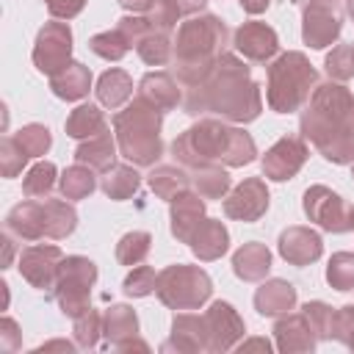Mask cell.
Returning <instances> with one entry per match:
<instances>
[{
    "label": "cell",
    "instance_id": "db71d44e",
    "mask_svg": "<svg viewBox=\"0 0 354 354\" xmlns=\"http://www.w3.org/2000/svg\"><path fill=\"white\" fill-rule=\"evenodd\" d=\"M11 254H14V243H11L8 232H6V235H3V268L11 266Z\"/></svg>",
    "mask_w": 354,
    "mask_h": 354
},
{
    "label": "cell",
    "instance_id": "7402d4cb",
    "mask_svg": "<svg viewBox=\"0 0 354 354\" xmlns=\"http://www.w3.org/2000/svg\"><path fill=\"white\" fill-rule=\"evenodd\" d=\"M138 100H144L147 105H152V108H158L163 113V111L177 108L183 94L177 88V80L169 72H149L138 83Z\"/></svg>",
    "mask_w": 354,
    "mask_h": 354
},
{
    "label": "cell",
    "instance_id": "6f0895ef",
    "mask_svg": "<svg viewBox=\"0 0 354 354\" xmlns=\"http://www.w3.org/2000/svg\"><path fill=\"white\" fill-rule=\"evenodd\" d=\"M346 14L354 19V0H346Z\"/></svg>",
    "mask_w": 354,
    "mask_h": 354
},
{
    "label": "cell",
    "instance_id": "ac0fdd59",
    "mask_svg": "<svg viewBox=\"0 0 354 354\" xmlns=\"http://www.w3.org/2000/svg\"><path fill=\"white\" fill-rule=\"evenodd\" d=\"M321 235L310 227H288L279 235V254L293 266H310L321 257Z\"/></svg>",
    "mask_w": 354,
    "mask_h": 354
},
{
    "label": "cell",
    "instance_id": "cb8c5ba5",
    "mask_svg": "<svg viewBox=\"0 0 354 354\" xmlns=\"http://www.w3.org/2000/svg\"><path fill=\"white\" fill-rule=\"evenodd\" d=\"M254 307L260 315H285L296 307V288L285 279H268L254 290Z\"/></svg>",
    "mask_w": 354,
    "mask_h": 354
},
{
    "label": "cell",
    "instance_id": "91938a15",
    "mask_svg": "<svg viewBox=\"0 0 354 354\" xmlns=\"http://www.w3.org/2000/svg\"><path fill=\"white\" fill-rule=\"evenodd\" d=\"M293 3H301V0H293Z\"/></svg>",
    "mask_w": 354,
    "mask_h": 354
},
{
    "label": "cell",
    "instance_id": "ab89813d",
    "mask_svg": "<svg viewBox=\"0 0 354 354\" xmlns=\"http://www.w3.org/2000/svg\"><path fill=\"white\" fill-rule=\"evenodd\" d=\"M324 66H326L329 80H337V83L351 80V77H354V44H337V47L326 55Z\"/></svg>",
    "mask_w": 354,
    "mask_h": 354
},
{
    "label": "cell",
    "instance_id": "94428289",
    "mask_svg": "<svg viewBox=\"0 0 354 354\" xmlns=\"http://www.w3.org/2000/svg\"><path fill=\"white\" fill-rule=\"evenodd\" d=\"M351 174H354V166H351Z\"/></svg>",
    "mask_w": 354,
    "mask_h": 354
},
{
    "label": "cell",
    "instance_id": "7bdbcfd3",
    "mask_svg": "<svg viewBox=\"0 0 354 354\" xmlns=\"http://www.w3.org/2000/svg\"><path fill=\"white\" fill-rule=\"evenodd\" d=\"M301 313H304V318H307V324H310V329L315 332L318 340L332 337V318H335V310H332L329 304H324V301H307V304L301 307Z\"/></svg>",
    "mask_w": 354,
    "mask_h": 354
},
{
    "label": "cell",
    "instance_id": "6da1fadb",
    "mask_svg": "<svg viewBox=\"0 0 354 354\" xmlns=\"http://www.w3.org/2000/svg\"><path fill=\"white\" fill-rule=\"evenodd\" d=\"M183 108L191 116L213 111L230 122H252L260 116L263 100L257 83L249 77V66L235 55L221 53L213 72L202 83L185 88Z\"/></svg>",
    "mask_w": 354,
    "mask_h": 354
},
{
    "label": "cell",
    "instance_id": "603a6c76",
    "mask_svg": "<svg viewBox=\"0 0 354 354\" xmlns=\"http://www.w3.org/2000/svg\"><path fill=\"white\" fill-rule=\"evenodd\" d=\"M6 232L17 235L19 241H41L44 238V224H41V199H28L19 202L8 210L6 216Z\"/></svg>",
    "mask_w": 354,
    "mask_h": 354
},
{
    "label": "cell",
    "instance_id": "7dc6e473",
    "mask_svg": "<svg viewBox=\"0 0 354 354\" xmlns=\"http://www.w3.org/2000/svg\"><path fill=\"white\" fill-rule=\"evenodd\" d=\"M332 337H337L343 346L354 348V304H346V307L335 310V318H332Z\"/></svg>",
    "mask_w": 354,
    "mask_h": 354
},
{
    "label": "cell",
    "instance_id": "484cf974",
    "mask_svg": "<svg viewBox=\"0 0 354 354\" xmlns=\"http://www.w3.org/2000/svg\"><path fill=\"white\" fill-rule=\"evenodd\" d=\"M268 268H271V252L266 249V243L252 241V243H243L232 254V271L243 282H260V279H266Z\"/></svg>",
    "mask_w": 354,
    "mask_h": 354
},
{
    "label": "cell",
    "instance_id": "b9f144b4",
    "mask_svg": "<svg viewBox=\"0 0 354 354\" xmlns=\"http://www.w3.org/2000/svg\"><path fill=\"white\" fill-rule=\"evenodd\" d=\"M14 138H17V144H19L30 158L44 155V152L50 149V144H53V136H50V130H47L44 124H25V127H19V130L14 133Z\"/></svg>",
    "mask_w": 354,
    "mask_h": 354
},
{
    "label": "cell",
    "instance_id": "f5cc1de1",
    "mask_svg": "<svg viewBox=\"0 0 354 354\" xmlns=\"http://www.w3.org/2000/svg\"><path fill=\"white\" fill-rule=\"evenodd\" d=\"M268 3H271V0H241V6H243L246 14H260V11L268 8Z\"/></svg>",
    "mask_w": 354,
    "mask_h": 354
},
{
    "label": "cell",
    "instance_id": "e0dca14e",
    "mask_svg": "<svg viewBox=\"0 0 354 354\" xmlns=\"http://www.w3.org/2000/svg\"><path fill=\"white\" fill-rule=\"evenodd\" d=\"M171 348H177V351H210L205 315L180 310L171 321V337L163 343V351H171Z\"/></svg>",
    "mask_w": 354,
    "mask_h": 354
},
{
    "label": "cell",
    "instance_id": "f546056e",
    "mask_svg": "<svg viewBox=\"0 0 354 354\" xmlns=\"http://www.w3.org/2000/svg\"><path fill=\"white\" fill-rule=\"evenodd\" d=\"M130 97H133V80H130V75L124 69H108V72H102V77L97 80V100H100V105L116 111Z\"/></svg>",
    "mask_w": 354,
    "mask_h": 354
},
{
    "label": "cell",
    "instance_id": "9f6ffc18",
    "mask_svg": "<svg viewBox=\"0 0 354 354\" xmlns=\"http://www.w3.org/2000/svg\"><path fill=\"white\" fill-rule=\"evenodd\" d=\"M50 348H66V351H72V343H66V340H53V343L41 346L39 351H50Z\"/></svg>",
    "mask_w": 354,
    "mask_h": 354
},
{
    "label": "cell",
    "instance_id": "e575fe53",
    "mask_svg": "<svg viewBox=\"0 0 354 354\" xmlns=\"http://www.w3.org/2000/svg\"><path fill=\"white\" fill-rule=\"evenodd\" d=\"M191 188L202 199H221L230 188V174L221 166H202L191 171Z\"/></svg>",
    "mask_w": 354,
    "mask_h": 354
},
{
    "label": "cell",
    "instance_id": "277c9868",
    "mask_svg": "<svg viewBox=\"0 0 354 354\" xmlns=\"http://www.w3.org/2000/svg\"><path fill=\"white\" fill-rule=\"evenodd\" d=\"M227 39H230L227 25L213 14L188 17L180 25L174 39V66L183 88L202 83L213 72L218 55L227 47Z\"/></svg>",
    "mask_w": 354,
    "mask_h": 354
},
{
    "label": "cell",
    "instance_id": "680465c9",
    "mask_svg": "<svg viewBox=\"0 0 354 354\" xmlns=\"http://www.w3.org/2000/svg\"><path fill=\"white\" fill-rule=\"evenodd\" d=\"M351 230H354V213H351Z\"/></svg>",
    "mask_w": 354,
    "mask_h": 354
},
{
    "label": "cell",
    "instance_id": "3957f363",
    "mask_svg": "<svg viewBox=\"0 0 354 354\" xmlns=\"http://www.w3.org/2000/svg\"><path fill=\"white\" fill-rule=\"evenodd\" d=\"M171 155L185 169L202 166H246L254 160V138L241 127H227L216 119H202L180 133L171 144Z\"/></svg>",
    "mask_w": 354,
    "mask_h": 354
},
{
    "label": "cell",
    "instance_id": "1f68e13d",
    "mask_svg": "<svg viewBox=\"0 0 354 354\" xmlns=\"http://www.w3.org/2000/svg\"><path fill=\"white\" fill-rule=\"evenodd\" d=\"M147 183H149V188L160 199L171 202L177 194H183V191L191 188V174L185 169H180V166H155L149 171V177H147Z\"/></svg>",
    "mask_w": 354,
    "mask_h": 354
},
{
    "label": "cell",
    "instance_id": "74e56055",
    "mask_svg": "<svg viewBox=\"0 0 354 354\" xmlns=\"http://www.w3.org/2000/svg\"><path fill=\"white\" fill-rule=\"evenodd\" d=\"M53 185H55V166L50 160L36 163L25 174V180H22V191H25L28 199H47L50 191H53Z\"/></svg>",
    "mask_w": 354,
    "mask_h": 354
},
{
    "label": "cell",
    "instance_id": "d4e9b609",
    "mask_svg": "<svg viewBox=\"0 0 354 354\" xmlns=\"http://www.w3.org/2000/svg\"><path fill=\"white\" fill-rule=\"evenodd\" d=\"M191 252L199 257V260H218L224 252H227V246H230V232H227V227L221 224V221H216V218H205L199 227H196V232L191 235Z\"/></svg>",
    "mask_w": 354,
    "mask_h": 354
},
{
    "label": "cell",
    "instance_id": "7c38bea8",
    "mask_svg": "<svg viewBox=\"0 0 354 354\" xmlns=\"http://www.w3.org/2000/svg\"><path fill=\"white\" fill-rule=\"evenodd\" d=\"M340 14L329 0H310L301 14V39L313 50H324L340 36Z\"/></svg>",
    "mask_w": 354,
    "mask_h": 354
},
{
    "label": "cell",
    "instance_id": "60d3db41",
    "mask_svg": "<svg viewBox=\"0 0 354 354\" xmlns=\"http://www.w3.org/2000/svg\"><path fill=\"white\" fill-rule=\"evenodd\" d=\"M326 279L335 290H354V254L337 252L326 266Z\"/></svg>",
    "mask_w": 354,
    "mask_h": 354
},
{
    "label": "cell",
    "instance_id": "44dd1931",
    "mask_svg": "<svg viewBox=\"0 0 354 354\" xmlns=\"http://www.w3.org/2000/svg\"><path fill=\"white\" fill-rule=\"evenodd\" d=\"M274 337H277V348L279 351H313L315 348V332L310 329L304 313H285V318H279L274 324Z\"/></svg>",
    "mask_w": 354,
    "mask_h": 354
},
{
    "label": "cell",
    "instance_id": "5bb4252c",
    "mask_svg": "<svg viewBox=\"0 0 354 354\" xmlns=\"http://www.w3.org/2000/svg\"><path fill=\"white\" fill-rule=\"evenodd\" d=\"M266 207H268V188L260 177L243 180L224 199V216L238 218V221H257L266 213Z\"/></svg>",
    "mask_w": 354,
    "mask_h": 354
},
{
    "label": "cell",
    "instance_id": "8d00e7d4",
    "mask_svg": "<svg viewBox=\"0 0 354 354\" xmlns=\"http://www.w3.org/2000/svg\"><path fill=\"white\" fill-rule=\"evenodd\" d=\"M149 249H152V235L144 230H136V232L122 235V241L116 243V260L122 266H141Z\"/></svg>",
    "mask_w": 354,
    "mask_h": 354
},
{
    "label": "cell",
    "instance_id": "f6af8a7d",
    "mask_svg": "<svg viewBox=\"0 0 354 354\" xmlns=\"http://www.w3.org/2000/svg\"><path fill=\"white\" fill-rule=\"evenodd\" d=\"M28 152L17 144L14 136H6L3 138V147H0V166H3V177H17L22 171V166L28 163Z\"/></svg>",
    "mask_w": 354,
    "mask_h": 354
},
{
    "label": "cell",
    "instance_id": "4316f807",
    "mask_svg": "<svg viewBox=\"0 0 354 354\" xmlns=\"http://www.w3.org/2000/svg\"><path fill=\"white\" fill-rule=\"evenodd\" d=\"M50 88H53L55 97H61L66 102L83 100L88 94V88H91V72L80 61H69L61 72H55L50 77Z\"/></svg>",
    "mask_w": 354,
    "mask_h": 354
},
{
    "label": "cell",
    "instance_id": "f907efd6",
    "mask_svg": "<svg viewBox=\"0 0 354 354\" xmlns=\"http://www.w3.org/2000/svg\"><path fill=\"white\" fill-rule=\"evenodd\" d=\"M207 0H174V6H177V11L183 14V17H194L202 6H205Z\"/></svg>",
    "mask_w": 354,
    "mask_h": 354
},
{
    "label": "cell",
    "instance_id": "9c48e42d",
    "mask_svg": "<svg viewBox=\"0 0 354 354\" xmlns=\"http://www.w3.org/2000/svg\"><path fill=\"white\" fill-rule=\"evenodd\" d=\"M304 213L326 232H348L354 207L326 185H310L304 191Z\"/></svg>",
    "mask_w": 354,
    "mask_h": 354
},
{
    "label": "cell",
    "instance_id": "52a82bcc",
    "mask_svg": "<svg viewBox=\"0 0 354 354\" xmlns=\"http://www.w3.org/2000/svg\"><path fill=\"white\" fill-rule=\"evenodd\" d=\"M155 293L171 310H196L210 299L213 282L199 266L177 263V266H169L158 274Z\"/></svg>",
    "mask_w": 354,
    "mask_h": 354
},
{
    "label": "cell",
    "instance_id": "6125c7cd",
    "mask_svg": "<svg viewBox=\"0 0 354 354\" xmlns=\"http://www.w3.org/2000/svg\"><path fill=\"white\" fill-rule=\"evenodd\" d=\"M329 3H335V0H329Z\"/></svg>",
    "mask_w": 354,
    "mask_h": 354
},
{
    "label": "cell",
    "instance_id": "d6986e66",
    "mask_svg": "<svg viewBox=\"0 0 354 354\" xmlns=\"http://www.w3.org/2000/svg\"><path fill=\"white\" fill-rule=\"evenodd\" d=\"M202 221H205V199L196 191L188 188L171 199V235L177 241L188 243Z\"/></svg>",
    "mask_w": 354,
    "mask_h": 354
},
{
    "label": "cell",
    "instance_id": "8fae6325",
    "mask_svg": "<svg viewBox=\"0 0 354 354\" xmlns=\"http://www.w3.org/2000/svg\"><path fill=\"white\" fill-rule=\"evenodd\" d=\"M61 260H64V254L55 243H33V246L22 249V254H19V274L33 288L50 290V288H55Z\"/></svg>",
    "mask_w": 354,
    "mask_h": 354
},
{
    "label": "cell",
    "instance_id": "f1b7e54d",
    "mask_svg": "<svg viewBox=\"0 0 354 354\" xmlns=\"http://www.w3.org/2000/svg\"><path fill=\"white\" fill-rule=\"evenodd\" d=\"M116 147L119 144H113L111 133L105 130V133L83 141L75 149V160L83 163V166H88V169H94V171H108L113 166V160H116Z\"/></svg>",
    "mask_w": 354,
    "mask_h": 354
},
{
    "label": "cell",
    "instance_id": "681fc988",
    "mask_svg": "<svg viewBox=\"0 0 354 354\" xmlns=\"http://www.w3.org/2000/svg\"><path fill=\"white\" fill-rule=\"evenodd\" d=\"M0 335H3V351H14L17 348V324L11 318L0 321Z\"/></svg>",
    "mask_w": 354,
    "mask_h": 354
},
{
    "label": "cell",
    "instance_id": "d6a6232c",
    "mask_svg": "<svg viewBox=\"0 0 354 354\" xmlns=\"http://www.w3.org/2000/svg\"><path fill=\"white\" fill-rule=\"evenodd\" d=\"M138 183H141V174H138L133 166L113 163V166L105 171V177H102L100 188L105 191V196H111V199L122 202V199H127V196H133V194H136Z\"/></svg>",
    "mask_w": 354,
    "mask_h": 354
},
{
    "label": "cell",
    "instance_id": "c3c4849f",
    "mask_svg": "<svg viewBox=\"0 0 354 354\" xmlns=\"http://www.w3.org/2000/svg\"><path fill=\"white\" fill-rule=\"evenodd\" d=\"M47 3V11L55 17V19H72L83 11L86 0H44Z\"/></svg>",
    "mask_w": 354,
    "mask_h": 354
},
{
    "label": "cell",
    "instance_id": "5b68a950",
    "mask_svg": "<svg viewBox=\"0 0 354 354\" xmlns=\"http://www.w3.org/2000/svg\"><path fill=\"white\" fill-rule=\"evenodd\" d=\"M113 130L122 158H127L133 166H152L163 155L160 111L144 100L136 97L124 111H119L113 116Z\"/></svg>",
    "mask_w": 354,
    "mask_h": 354
},
{
    "label": "cell",
    "instance_id": "30bf717a",
    "mask_svg": "<svg viewBox=\"0 0 354 354\" xmlns=\"http://www.w3.org/2000/svg\"><path fill=\"white\" fill-rule=\"evenodd\" d=\"M72 55V30L66 22H47L33 44V64L41 75L53 77L69 64Z\"/></svg>",
    "mask_w": 354,
    "mask_h": 354
},
{
    "label": "cell",
    "instance_id": "2e32d148",
    "mask_svg": "<svg viewBox=\"0 0 354 354\" xmlns=\"http://www.w3.org/2000/svg\"><path fill=\"white\" fill-rule=\"evenodd\" d=\"M232 44L246 61H254V64H266L279 50V39H277L274 28H268L266 22H257V19L254 22H243L235 30Z\"/></svg>",
    "mask_w": 354,
    "mask_h": 354
},
{
    "label": "cell",
    "instance_id": "8992f818",
    "mask_svg": "<svg viewBox=\"0 0 354 354\" xmlns=\"http://www.w3.org/2000/svg\"><path fill=\"white\" fill-rule=\"evenodd\" d=\"M318 86V72L301 53H285L268 66L266 102L277 113H293L307 105L313 88Z\"/></svg>",
    "mask_w": 354,
    "mask_h": 354
},
{
    "label": "cell",
    "instance_id": "83f0119b",
    "mask_svg": "<svg viewBox=\"0 0 354 354\" xmlns=\"http://www.w3.org/2000/svg\"><path fill=\"white\" fill-rule=\"evenodd\" d=\"M41 224H44V238L61 241L75 232L77 213L64 199H41Z\"/></svg>",
    "mask_w": 354,
    "mask_h": 354
},
{
    "label": "cell",
    "instance_id": "ee69618b",
    "mask_svg": "<svg viewBox=\"0 0 354 354\" xmlns=\"http://www.w3.org/2000/svg\"><path fill=\"white\" fill-rule=\"evenodd\" d=\"M100 332H102V315H100L97 310L88 307L86 313H80V315L75 318V340H77V346L94 348Z\"/></svg>",
    "mask_w": 354,
    "mask_h": 354
},
{
    "label": "cell",
    "instance_id": "816d5d0a",
    "mask_svg": "<svg viewBox=\"0 0 354 354\" xmlns=\"http://www.w3.org/2000/svg\"><path fill=\"white\" fill-rule=\"evenodd\" d=\"M155 3H158V0H119V6L127 8V11H133V14H144V11H149Z\"/></svg>",
    "mask_w": 354,
    "mask_h": 354
},
{
    "label": "cell",
    "instance_id": "4dcf8cb0",
    "mask_svg": "<svg viewBox=\"0 0 354 354\" xmlns=\"http://www.w3.org/2000/svg\"><path fill=\"white\" fill-rule=\"evenodd\" d=\"M108 130L105 113L97 105H77L69 116H66V136L83 141V138H94L100 133Z\"/></svg>",
    "mask_w": 354,
    "mask_h": 354
},
{
    "label": "cell",
    "instance_id": "f35d334b",
    "mask_svg": "<svg viewBox=\"0 0 354 354\" xmlns=\"http://www.w3.org/2000/svg\"><path fill=\"white\" fill-rule=\"evenodd\" d=\"M88 47H91V53H97L105 61H119L133 44H130V39L119 28H113V30H102V33L91 36L88 39Z\"/></svg>",
    "mask_w": 354,
    "mask_h": 354
},
{
    "label": "cell",
    "instance_id": "836d02e7",
    "mask_svg": "<svg viewBox=\"0 0 354 354\" xmlns=\"http://www.w3.org/2000/svg\"><path fill=\"white\" fill-rule=\"evenodd\" d=\"M136 50H138L141 61L149 66H166L174 58V44L169 41V33L158 30V28H149L141 36V41L136 44Z\"/></svg>",
    "mask_w": 354,
    "mask_h": 354
},
{
    "label": "cell",
    "instance_id": "9a60e30c",
    "mask_svg": "<svg viewBox=\"0 0 354 354\" xmlns=\"http://www.w3.org/2000/svg\"><path fill=\"white\" fill-rule=\"evenodd\" d=\"M205 324H207L210 351H227V348H232L238 343V337L246 332L241 315L227 301H213L210 310L205 313Z\"/></svg>",
    "mask_w": 354,
    "mask_h": 354
},
{
    "label": "cell",
    "instance_id": "4fadbf2b",
    "mask_svg": "<svg viewBox=\"0 0 354 354\" xmlns=\"http://www.w3.org/2000/svg\"><path fill=\"white\" fill-rule=\"evenodd\" d=\"M310 149L304 144V138L299 136H285L279 138L266 155H263V174L282 183V180H290L299 174V169L304 166Z\"/></svg>",
    "mask_w": 354,
    "mask_h": 354
},
{
    "label": "cell",
    "instance_id": "7a4b0ae2",
    "mask_svg": "<svg viewBox=\"0 0 354 354\" xmlns=\"http://www.w3.org/2000/svg\"><path fill=\"white\" fill-rule=\"evenodd\" d=\"M301 136L332 163H354V94L337 83L313 88L301 119Z\"/></svg>",
    "mask_w": 354,
    "mask_h": 354
},
{
    "label": "cell",
    "instance_id": "ba28073f",
    "mask_svg": "<svg viewBox=\"0 0 354 354\" xmlns=\"http://www.w3.org/2000/svg\"><path fill=\"white\" fill-rule=\"evenodd\" d=\"M97 282V266L88 257L72 254L61 260L55 279V299L64 315L77 318L91 307V285Z\"/></svg>",
    "mask_w": 354,
    "mask_h": 354
},
{
    "label": "cell",
    "instance_id": "bcb514c9",
    "mask_svg": "<svg viewBox=\"0 0 354 354\" xmlns=\"http://www.w3.org/2000/svg\"><path fill=\"white\" fill-rule=\"evenodd\" d=\"M155 282H158V274L152 266H133V271L124 277V293L127 296H149L155 290Z\"/></svg>",
    "mask_w": 354,
    "mask_h": 354
},
{
    "label": "cell",
    "instance_id": "11a10c76",
    "mask_svg": "<svg viewBox=\"0 0 354 354\" xmlns=\"http://www.w3.org/2000/svg\"><path fill=\"white\" fill-rule=\"evenodd\" d=\"M238 348H241V351H243V348H266V351H268V348H271V343H268L266 337H254V340H246V343H241Z\"/></svg>",
    "mask_w": 354,
    "mask_h": 354
},
{
    "label": "cell",
    "instance_id": "d590c367",
    "mask_svg": "<svg viewBox=\"0 0 354 354\" xmlns=\"http://www.w3.org/2000/svg\"><path fill=\"white\" fill-rule=\"evenodd\" d=\"M61 194L64 199H83L88 196L94 188H97V180H94V169L83 166V163H75L69 166L64 174H61Z\"/></svg>",
    "mask_w": 354,
    "mask_h": 354
},
{
    "label": "cell",
    "instance_id": "ffe728a7",
    "mask_svg": "<svg viewBox=\"0 0 354 354\" xmlns=\"http://www.w3.org/2000/svg\"><path fill=\"white\" fill-rule=\"evenodd\" d=\"M102 332H105V337H108V343L113 346V348H119V351H127V348H141V351H147V346L144 343H136L133 337L138 335V318H136V313L127 307V304H113L105 315H102Z\"/></svg>",
    "mask_w": 354,
    "mask_h": 354
}]
</instances>
